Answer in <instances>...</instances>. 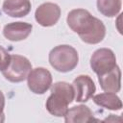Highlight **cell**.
<instances>
[{
    "label": "cell",
    "instance_id": "obj_1",
    "mask_svg": "<svg viewBox=\"0 0 123 123\" xmlns=\"http://www.w3.org/2000/svg\"><path fill=\"white\" fill-rule=\"evenodd\" d=\"M50 88L51 94L45 103L46 110L56 117L64 116L68 111V105L73 102L75 97L72 85L66 82H57Z\"/></svg>",
    "mask_w": 123,
    "mask_h": 123
},
{
    "label": "cell",
    "instance_id": "obj_2",
    "mask_svg": "<svg viewBox=\"0 0 123 123\" xmlns=\"http://www.w3.org/2000/svg\"><path fill=\"white\" fill-rule=\"evenodd\" d=\"M51 66L59 72L72 71L79 62V55L77 50L67 44H62L54 47L48 57Z\"/></svg>",
    "mask_w": 123,
    "mask_h": 123
},
{
    "label": "cell",
    "instance_id": "obj_3",
    "mask_svg": "<svg viewBox=\"0 0 123 123\" xmlns=\"http://www.w3.org/2000/svg\"><path fill=\"white\" fill-rule=\"evenodd\" d=\"M98 20L99 18L94 17L85 9H74L68 12L66 17L67 25L74 33L79 35L80 38L86 36L95 27Z\"/></svg>",
    "mask_w": 123,
    "mask_h": 123
},
{
    "label": "cell",
    "instance_id": "obj_4",
    "mask_svg": "<svg viewBox=\"0 0 123 123\" xmlns=\"http://www.w3.org/2000/svg\"><path fill=\"white\" fill-rule=\"evenodd\" d=\"M32 70L31 62L21 55H11L8 66L2 71L6 80L12 83H20L27 79L28 74Z\"/></svg>",
    "mask_w": 123,
    "mask_h": 123
},
{
    "label": "cell",
    "instance_id": "obj_5",
    "mask_svg": "<svg viewBox=\"0 0 123 123\" xmlns=\"http://www.w3.org/2000/svg\"><path fill=\"white\" fill-rule=\"evenodd\" d=\"M116 57L109 48H99L90 58V67L97 76L106 74L116 66Z\"/></svg>",
    "mask_w": 123,
    "mask_h": 123
},
{
    "label": "cell",
    "instance_id": "obj_6",
    "mask_svg": "<svg viewBox=\"0 0 123 123\" xmlns=\"http://www.w3.org/2000/svg\"><path fill=\"white\" fill-rule=\"evenodd\" d=\"M52 74L44 67L32 69L27 76L29 89L35 94H44L52 86Z\"/></svg>",
    "mask_w": 123,
    "mask_h": 123
},
{
    "label": "cell",
    "instance_id": "obj_7",
    "mask_svg": "<svg viewBox=\"0 0 123 123\" xmlns=\"http://www.w3.org/2000/svg\"><path fill=\"white\" fill-rule=\"evenodd\" d=\"M61 17V8L59 5L51 2L42 3L35 12L37 22L43 27H51L55 25Z\"/></svg>",
    "mask_w": 123,
    "mask_h": 123
},
{
    "label": "cell",
    "instance_id": "obj_8",
    "mask_svg": "<svg viewBox=\"0 0 123 123\" xmlns=\"http://www.w3.org/2000/svg\"><path fill=\"white\" fill-rule=\"evenodd\" d=\"M72 86L74 88L75 93V101L80 103L87 102L96 91V86L88 75H80L76 79H74L72 83Z\"/></svg>",
    "mask_w": 123,
    "mask_h": 123
},
{
    "label": "cell",
    "instance_id": "obj_9",
    "mask_svg": "<svg viewBox=\"0 0 123 123\" xmlns=\"http://www.w3.org/2000/svg\"><path fill=\"white\" fill-rule=\"evenodd\" d=\"M33 25L28 22H12L5 25L3 29L4 37L10 41H20L26 39L32 33Z\"/></svg>",
    "mask_w": 123,
    "mask_h": 123
},
{
    "label": "cell",
    "instance_id": "obj_10",
    "mask_svg": "<svg viewBox=\"0 0 123 123\" xmlns=\"http://www.w3.org/2000/svg\"><path fill=\"white\" fill-rule=\"evenodd\" d=\"M98 82L105 92L117 93L121 88V70L116 65L112 70L98 76Z\"/></svg>",
    "mask_w": 123,
    "mask_h": 123
},
{
    "label": "cell",
    "instance_id": "obj_11",
    "mask_svg": "<svg viewBox=\"0 0 123 123\" xmlns=\"http://www.w3.org/2000/svg\"><path fill=\"white\" fill-rule=\"evenodd\" d=\"M30 0H4L3 12L11 17H23L31 12Z\"/></svg>",
    "mask_w": 123,
    "mask_h": 123
},
{
    "label": "cell",
    "instance_id": "obj_12",
    "mask_svg": "<svg viewBox=\"0 0 123 123\" xmlns=\"http://www.w3.org/2000/svg\"><path fill=\"white\" fill-rule=\"evenodd\" d=\"M93 120V112L86 105L74 106L68 109L64 115L66 123H86Z\"/></svg>",
    "mask_w": 123,
    "mask_h": 123
},
{
    "label": "cell",
    "instance_id": "obj_13",
    "mask_svg": "<svg viewBox=\"0 0 123 123\" xmlns=\"http://www.w3.org/2000/svg\"><path fill=\"white\" fill-rule=\"evenodd\" d=\"M93 102L102 108L111 111H119L122 108L121 99L116 95V93L103 92L92 96Z\"/></svg>",
    "mask_w": 123,
    "mask_h": 123
},
{
    "label": "cell",
    "instance_id": "obj_14",
    "mask_svg": "<svg viewBox=\"0 0 123 123\" xmlns=\"http://www.w3.org/2000/svg\"><path fill=\"white\" fill-rule=\"evenodd\" d=\"M97 10L107 17H113L120 12L122 3L121 0H97Z\"/></svg>",
    "mask_w": 123,
    "mask_h": 123
},
{
    "label": "cell",
    "instance_id": "obj_15",
    "mask_svg": "<svg viewBox=\"0 0 123 123\" xmlns=\"http://www.w3.org/2000/svg\"><path fill=\"white\" fill-rule=\"evenodd\" d=\"M11 59V55L9 52L0 45V71H3L9 64Z\"/></svg>",
    "mask_w": 123,
    "mask_h": 123
},
{
    "label": "cell",
    "instance_id": "obj_16",
    "mask_svg": "<svg viewBox=\"0 0 123 123\" xmlns=\"http://www.w3.org/2000/svg\"><path fill=\"white\" fill-rule=\"evenodd\" d=\"M4 108H5V96L3 92L0 90V122H3L5 120V116L3 112Z\"/></svg>",
    "mask_w": 123,
    "mask_h": 123
}]
</instances>
